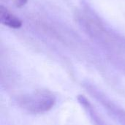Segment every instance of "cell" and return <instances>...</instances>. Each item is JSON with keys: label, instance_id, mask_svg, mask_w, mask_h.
<instances>
[{"label": "cell", "instance_id": "cell-2", "mask_svg": "<svg viewBox=\"0 0 125 125\" xmlns=\"http://www.w3.org/2000/svg\"><path fill=\"white\" fill-rule=\"evenodd\" d=\"M0 21L4 25L12 29H19L22 26V21L3 6L0 7Z\"/></svg>", "mask_w": 125, "mask_h": 125}, {"label": "cell", "instance_id": "cell-1", "mask_svg": "<svg viewBox=\"0 0 125 125\" xmlns=\"http://www.w3.org/2000/svg\"><path fill=\"white\" fill-rule=\"evenodd\" d=\"M56 96L49 90L40 89L20 97L18 103L21 108L31 114H43L56 104Z\"/></svg>", "mask_w": 125, "mask_h": 125}, {"label": "cell", "instance_id": "cell-3", "mask_svg": "<svg viewBox=\"0 0 125 125\" xmlns=\"http://www.w3.org/2000/svg\"><path fill=\"white\" fill-rule=\"evenodd\" d=\"M27 1H28V0H15V4L16 7H21L24 6V5L26 4Z\"/></svg>", "mask_w": 125, "mask_h": 125}]
</instances>
